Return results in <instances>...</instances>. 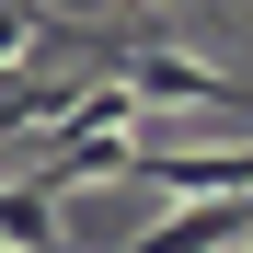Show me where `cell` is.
<instances>
[{"instance_id":"cell-1","label":"cell","mask_w":253,"mask_h":253,"mask_svg":"<svg viewBox=\"0 0 253 253\" xmlns=\"http://www.w3.org/2000/svg\"><path fill=\"white\" fill-rule=\"evenodd\" d=\"M115 92H138V104H230V115H253V92H242L230 69L173 58V46H126V58H115Z\"/></svg>"},{"instance_id":"cell-2","label":"cell","mask_w":253,"mask_h":253,"mask_svg":"<svg viewBox=\"0 0 253 253\" xmlns=\"http://www.w3.org/2000/svg\"><path fill=\"white\" fill-rule=\"evenodd\" d=\"M230 242H253V196H230V207H173L161 230L115 242V253H230Z\"/></svg>"},{"instance_id":"cell-3","label":"cell","mask_w":253,"mask_h":253,"mask_svg":"<svg viewBox=\"0 0 253 253\" xmlns=\"http://www.w3.org/2000/svg\"><path fill=\"white\" fill-rule=\"evenodd\" d=\"M69 104H81V81H58V69H0V138H58Z\"/></svg>"},{"instance_id":"cell-4","label":"cell","mask_w":253,"mask_h":253,"mask_svg":"<svg viewBox=\"0 0 253 253\" xmlns=\"http://www.w3.org/2000/svg\"><path fill=\"white\" fill-rule=\"evenodd\" d=\"M0 253H69V242H58V196L0 184Z\"/></svg>"},{"instance_id":"cell-5","label":"cell","mask_w":253,"mask_h":253,"mask_svg":"<svg viewBox=\"0 0 253 253\" xmlns=\"http://www.w3.org/2000/svg\"><path fill=\"white\" fill-rule=\"evenodd\" d=\"M12 46H35V12H23V0H0V69H23Z\"/></svg>"}]
</instances>
